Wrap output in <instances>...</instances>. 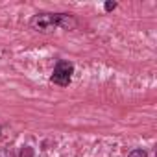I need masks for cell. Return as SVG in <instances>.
Wrapping results in <instances>:
<instances>
[{"instance_id": "cell-1", "label": "cell", "mask_w": 157, "mask_h": 157, "mask_svg": "<svg viewBox=\"0 0 157 157\" xmlns=\"http://www.w3.org/2000/svg\"><path fill=\"white\" fill-rule=\"evenodd\" d=\"M30 28L39 32V33H50L57 28L63 30H72L76 28V19L70 13H37L30 19Z\"/></svg>"}, {"instance_id": "cell-2", "label": "cell", "mask_w": 157, "mask_h": 157, "mask_svg": "<svg viewBox=\"0 0 157 157\" xmlns=\"http://www.w3.org/2000/svg\"><path fill=\"white\" fill-rule=\"evenodd\" d=\"M72 74H74V65L70 61L61 59L54 67V72L50 76V82L54 85H59V87H68L70 82H72Z\"/></svg>"}, {"instance_id": "cell-3", "label": "cell", "mask_w": 157, "mask_h": 157, "mask_svg": "<svg viewBox=\"0 0 157 157\" xmlns=\"http://www.w3.org/2000/svg\"><path fill=\"white\" fill-rule=\"evenodd\" d=\"M128 157H148V153L144 151V150H140V148H137V150H133Z\"/></svg>"}, {"instance_id": "cell-4", "label": "cell", "mask_w": 157, "mask_h": 157, "mask_svg": "<svg viewBox=\"0 0 157 157\" xmlns=\"http://www.w3.org/2000/svg\"><path fill=\"white\" fill-rule=\"evenodd\" d=\"M21 157H33V150H32L30 146L22 148V151H21Z\"/></svg>"}, {"instance_id": "cell-5", "label": "cell", "mask_w": 157, "mask_h": 157, "mask_svg": "<svg viewBox=\"0 0 157 157\" xmlns=\"http://www.w3.org/2000/svg\"><path fill=\"white\" fill-rule=\"evenodd\" d=\"M115 8H117V2H105V4H104V10H105L107 13H109V11H113Z\"/></svg>"}, {"instance_id": "cell-6", "label": "cell", "mask_w": 157, "mask_h": 157, "mask_svg": "<svg viewBox=\"0 0 157 157\" xmlns=\"http://www.w3.org/2000/svg\"><path fill=\"white\" fill-rule=\"evenodd\" d=\"M0 157H10V153H8V150H0Z\"/></svg>"}]
</instances>
